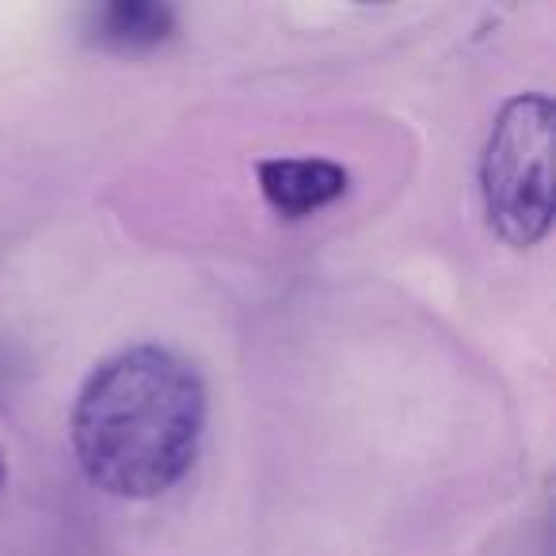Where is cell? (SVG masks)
<instances>
[{"label": "cell", "instance_id": "obj_1", "mask_svg": "<svg viewBox=\"0 0 556 556\" xmlns=\"http://www.w3.org/2000/svg\"><path fill=\"white\" fill-rule=\"evenodd\" d=\"M80 472L118 500H156L191 472L206 434V386L156 343L103 358L70 419Z\"/></svg>", "mask_w": 556, "mask_h": 556}, {"label": "cell", "instance_id": "obj_2", "mask_svg": "<svg viewBox=\"0 0 556 556\" xmlns=\"http://www.w3.org/2000/svg\"><path fill=\"white\" fill-rule=\"evenodd\" d=\"M488 225L510 248H533L553 225V100L522 92L503 103L480 156Z\"/></svg>", "mask_w": 556, "mask_h": 556}, {"label": "cell", "instance_id": "obj_3", "mask_svg": "<svg viewBox=\"0 0 556 556\" xmlns=\"http://www.w3.org/2000/svg\"><path fill=\"white\" fill-rule=\"evenodd\" d=\"M260 191L275 214L302 222L348 194V172L320 156H270L255 168Z\"/></svg>", "mask_w": 556, "mask_h": 556}, {"label": "cell", "instance_id": "obj_4", "mask_svg": "<svg viewBox=\"0 0 556 556\" xmlns=\"http://www.w3.org/2000/svg\"><path fill=\"white\" fill-rule=\"evenodd\" d=\"M92 42L115 54H141L156 50L176 31V12L153 0H115L92 12Z\"/></svg>", "mask_w": 556, "mask_h": 556}, {"label": "cell", "instance_id": "obj_5", "mask_svg": "<svg viewBox=\"0 0 556 556\" xmlns=\"http://www.w3.org/2000/svg\"><path fill=\"white\" fill-rule=\"evenodd\" d=\"M0 480H4V465H0Z\"/></svg>", "mask_w": 556, "mask_h": 556}]
</instances>
